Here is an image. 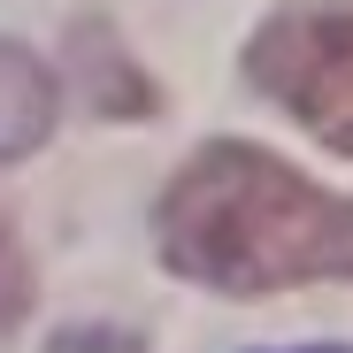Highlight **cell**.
<instances>
[{"label":"cell","instance_id":"1","mask_svg":"<svg viewBox=\"0 0 353 353\" xmlns=\"http://www.w3.org/2000/svg\"><path fill=\"white\" fill-rule=\"evenodd\" d=\"M161 261L208 284V292H292V284H345L353 276V192L307 185L292 161L215 139L169 176L161 215H154Z\"/></svg>","mask_w":353,"mask_h":353},{"label":"cell","instance_id":"2","mask_svg":"<svg viewBox=\"0 0 353 353\" xmlns=\"http://www.w3.org/2000/svg\"><path fill=\"white\" fill-rule=\"evenodd\" d=\"M246 77L323 146L353 154V0H284L261 16L246 39Z\"/></svg>","mask_w":353,"mask_h":353},{"label":"cell","instance_id":"3","mask_svg":"<svg viewBox=\"0 0 353 353\" xmlns=\"http://www.w3.org/2000/svg\"><path fill=\"white\" fill-rule=\"evenodd\" d=\"M54 131V77L39 70V54L0 39V161L39 154Z\"/></svg>","mask_w":353,"mask_h":353},{"label":"cell","instance_id":"4","mask_svg":"<svg viewBox=\"0 0 353 353\" xmlns=\"http://www.w3.org/2000/svg\"><path fill=\"white\" fill-rule=\"evenodd\" d=\"M31 300H39V276H31V261H23V246H16V230L0 223V345H8V338L23 330V315H31Z\"/></svg>","mask_w":353,"mask_h":353},{"label":"cell","instance_id":"5","mask_svg":"<svg viewBox=\"0 0 353 353\" xmlns=\"http://www.w3.org/2000/svg\"><path fill=\"white\" fill-rule=\"evenodd\" d=\"M54 353H139V338L131 330H115V338H77L70 330V338H54Z\"/></svg>","mask_w":353,"mask_h":353},{"label":"cell","instance_id":"6","mask_svg":"<svg viewBox=\"0 0 353 353\" xmlns=\"http://www.w3.org/2000/svg\"><path fill=\"white\" fill-rule=\"evenodd\" d=\"M300 353H345V345H300Z\"/></svg>","mask_w":353,"mask_h":353}]
</instances>
